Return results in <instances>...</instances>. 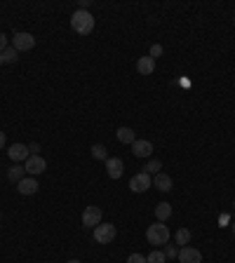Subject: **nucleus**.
Returning a JSON list of instances; mask_svg holds the SVG:
<instances>
[{
  "label": "nucleus",
  "mask_w": 235,
  "mask_h": 263,
  "mask_svg": "<svg viewBox=\"0 0 235 263\" xmlns=\"http://www.w3.org/2000/svg\"><path fill=\"white\" fill-rule=\"evenodd\" d=\"M71 28L80 36H87V33L94 31V17L87 10H76L71 14Z\"/></svg>",
  "instance_id": "1"
},
{
  "label": "nucleus",
  "mask_w": 235,
  "mask_h": 263,
  "mask_svg": "<svg viewBox=\"0 0 235 263\" xmlns=\"http://www.w3.org/2000/svg\"><path fill=\"white\" fill-rule=\"evenodd\" d=\"M146 240H148L153 247L167 244V240H170V228H167V225H162V224L148 225V230H146Z\"/></svg>",
  "instance_id": "2"
},
{
  "label": "nucleus",
  "mask_w": 235,
  "mask_h": 263,
  "mask_svg": "<svg viewBox=\"0 0 235 263\" xmlns=\"http://www.w3.org/2000/svg\"><path fill=\"white\" fill-rule=\"evenodd\" d=\"M118 235L116 225L113 224H99L94 228V240L99 242V244H108V242H113Z\"/></svg>",
  "instance_id": "3"
},
{
  "label": "nucleus",
  "mask_w": 235,
  "mask_h": 263,
  "mask_svg": "<svg viewBox=\"0 0 235 263\" xmlns=\"http://www.w3.org/2000/svg\"><path fill=\"white\" fill-rule=\"evenodd\" d=\"M153 186V179H151V174H146V171H139V174H134L130 181V190L132 193H146L148 188Z\"/></svg>",
  "instance_id": "4"
},
{
  "label": "nucleus",
  "mask_w": 235,
  "mask_h": 263,
  "mask_svg": "<svg viewBox=\"0 0 235 263\" xmlns=\"http://www.w3.org/2000/svg\"><path fill=\"white\" fill-rule=\"evenodd\" d=\"M33 45H36V38L31 33H14L12 47L17 52H28V50H33Z\"/></svg>",
  "instance_id": "5"
},
{
  "label": "nucleus",
  "mask_w": 235,
  "mask_h": 263,
  "mask_svg": "<svg viewBox=\"0 0 235 263\" xmlns=\"http://www.w3.org/2000/svg\"><path fill=\"white\" fill-rule=\"evenodd\" d=\"M24 169H26L31 176H38V174H42V171L47 169V162H45V158H40V155H31V158L24 162Z\"/></svg>",
  "instance_id": "6"
},
{
  "label": "nucleus",
  "mask_w": 235,
  "mask_h": 263,
  "mask_svg": "<svg viewBox=\"0 0 235 263\" xmlns=\"http://www.w3.org/2000/svg\"><path fill=\"white\" fill-rule=\"evenodd\" d=\"M101 209L99 207H87V209L82 211V225L85 228H97V225L101 224Z\"/></svg>",
  "instance_id": "7"
},
{
  "label": "nucleus",
  "mask_w": 235,
  "mask_h": 263,
  "mask_svg": "<svg viewBox=\"0 0 235 263\" xmlns=\"http://www.w3.org/2000/svg\"><path fill=\"white\" fill-rule=\"evenodd\" d=\"M181 263H202V254L196 249V247H181L179 249V256H176Z\"/></svg>",
  "instance_id": "8"
},
{
  "label": "nucleus",
  "mask_w": 235,
  "mask_h": 263,
  "mask_svg": "<svg viewBox=\"0 0 235 263\" xmlns=\"http://www.w3.org/2000/svg\"><path fill=\"white\" fill-rule=\"evenodd\" d=\"M132 153H134V158H148L153 153V144L146 141V139H137L132 144Z\"/></svg>",
  "instance_id": "9"
},
{
  "label": "nucleus",
  "mask_w": 235,
  "mask_h": 263,
  "mask_svg": "<svg viewBox=\"0 0 235 263\" xmlns=\"http://www.w3.org/2000/svg\"><path fill=\"white\" fill-rule=\"evenodd\" d=\"M7 155L14 160V162H26L28 158H31V150H28V146H24V144H14V146H10V150H7Z\"/></svg>",
  "instance_id": "10"
},
{
  "label": "nucleus",
  "mask_w": 235,
  "mask_h": 263,
  "mask_svg": "<svg viewBox=\"0 0 235 263\" xmlns=\"http://www.w3.org/2000/svg\"><path fill=\"white\" fill-rule=\"evenodd\" d=\"M106 171H108V176H111V179H120V176H122V171H125L122 160H120V158H108V160H106Z\"/></svg>",
  "instance_id": "11"
},
{
  "label": "nucleus",
  "mask_w": 235,
  "mask_h": 263,
  "mask_svg": "<svg viewBox=\"0 0 235 263\" xmlns=\"http://www.w3.org/2000/svg\"><path fill=\"white\" fill-rule=\"evenodd\" d=\"M38 181L33 179V176H28V179H21L19 184H17V190L21 193V195H36L38 193Z\"/></svg>",
  "instance_id": "12"
},
{
  "label": "nucleus",
  "mask_w": 235,
  "mask_h": 263,
  "mask_svg": "<svg viewBox=\"0 0 235 263\" xmlns=\"http://www.w3.org/2000/svg\"><path fill=\"white\" fill-rule=\"evenodd\" d=\"M153 186H156L160 193H170L172 190V179L167 176V174H162V171H157L156 179H153Z\"/></svg>",
  "instance_id": "13"
},
{
  "label": "nucleus",
  "mask_w": 235,
  "mask_h": 263,
  "mask_svg": "<svg viewBox=\"0 0 235 263\" xmlns=\"http://www.w3.org/2000/svg\"><path fill=\"white\" fill-rule=\"evenodd\" d=\"M137 71H139L141 75H151V73L156 71V61H153L151 56H141V59L137 61Z\"/></svg>",
  "instance_id": "14"
},
{
  "label": "nucleus",
  "mask_w": 235,
  "mask_h": 263,
  "mask_svg": "<svg viewBox=\"0 0 235 263\" xmlns=\"http://www.w3.org/2000/svg\"><path fill=\"white\" fill-rule=\"evenodd\" d=\"M116 136H118V141L120 144H134L137 141V134L130 130V127H118V132H116Z\"/></svg>",
  "instance_id": "15"
},
{
  "label": "nucleus",
  "mask_w": 235,
  "mask_h": 263,
  "mask_svg": "<svg viewBox=\"0 0 235 263\" xmlns=\"http://www.w3.org/2000/svg\"><path fill=\"white\" fill-rule=\"evenodd\" d=\"M156 216H157V221H160V224H162V221H167V219L172 216V205H170V202H160V205L156 207Z\"/></svg>",
  "instance_id": "16"
},
{
  "label": "nucleus",
  "mask_w": 235,
  "mask_h": 263,
  "mask_svg": "<svg viewBox=\"0 0 235 263\" xmlns=\"http://www.w3.org/2000/svg\"><path fill=\"white\" fill-rule=\"evenodd\" d=\"M24 174H26V169H24L21 165H14V167H10V169H7V179H10V181H14V184H19V181L24 179Z\"/></svg>",
  "instance_id": "17"
},
{
  "label": "nucleus",
  "mask_w": 235,
  "mask_h": 263,
  "mask_svg": "<svg viewBox=\"0 0 235 263\" xmlns=\"http://www.w3.org/2000/svg\"><path fill=\"white\" fill-rule=\"evenodd\" d=\"M174 240H176V244H183V247H186V244L191 242V230H188V228H179V230L174 233Z\"/></svg>",
  "instance_id": "18"
},
{
  "label": "nucleus",
  "mask_w": 235,
  "mask_h": 263,
  "mask_svg": "<svg viewBox=\"0 0 235 263\" xmlns=\"http://www.w3.org/2000/svg\"><path fill=\"white\" fill-rule=\"evenodd\" d=\"M92 158L97 160H108V153H106V148L101 144H94L92 146Z\"/></svg>",
  "instance_id": "19"
},
{
  "label": "nucleus",
  "mask_w": 235,
  "mask_h": 263,
  "mask_svg": "<svg viewBox=\"0 0 235 263\" xmlns=\"http://www.w3.org/2000/svg\"><path fill=\"white\" fill-rule=\"evenodd\" d=\"M2 59H5V64H14V61L19 59V52H17L14 47H7V50L2 52Z\"/></svg>",
  "instance_id": "20"
},
{
  "label": "nucleus",
  "mask_w": 235,
  "mask_h": 263,
  "mask_svg": "<svg viewBox=\"0 0 235 263\" xmlns=\"http://www.w3.org/2000/svg\"><path fill=\"white\" fill-rule=\"evenodd\" d=\"M165 259H167V256H165L160 249H153L151 254H148V259H146V261H148V263H165Z\"/></svg>",
  "instance_id": "21"
},
{
  "label": "nucleus",
  "mask_w": 235,
  "mask_h": 263,
  "mask_svg": "<svg viewBox=\"0 0 235 263\" xmlns=\"http://www.w3.org/2000/svg\"><path fill=\"white\" fill-rule=\"evenodd\" d=\"M160 169H162V162H160V160H151V162L144 167L146 174H157Z\"/></svg>",
  "instance_id": "22"
},
{
  "label": "nucleus",
  "mask_w": 235,
  "mask_h": 263,
  "mask_svg": "<svg viewBox=\"0 0 235 263\" xmlns=\"http://www.w3.org/2000/svg\"><path fill=\"white\" fill-rule=\"evenodd\" d=\"M162 254H165L167 259H174V256H179V251H176V247H174V244H167V247H165V251H162Z\"/></svg>",
  "instance_id": "23"
},
{
  "label": "nucleus",
  "mask_w": 235,
  "mask_h": 263,
  "mask_svg": "<svg viewBox=\"0 0 235 263\" xmlns=\"http://www.w3.org/2000/svg\"><path fill=\"white\" fill-rule=\"evenodd\" d=\"M160 54H162V45H153V47H151V54H148V56H151V59L156 61Z\"/></svg>",
  "instance_id": "24"
},
{
  "label": "nucleus",
  "mask_w": 235,
  "mask_h": 263,
  "mask_svg": "<svg viewBox=\"0 0 235 263\" xmlns=\"http://www.w3.org/2000/svg\"><path fill=\"white\" fill-rule=\"evenodd\" d=\"M127 263H148V261H146L141 254H132L130 259H127Z\"/></svg>",
  "instance_id": "25"
},
{
  "label": "nucleus",
  "mask_w": 235,
  "mask_h": 263,
  "mask_svg": "<svg viewBox=\"0 0 235 263\" xmlns=\"http://www.w3.org/2000/svg\"><path fill=\"white\" fill-rule=\"evenodd\" d=\"M7 50V38H5V33H0V52H5Z\"/></svg>",
  "instance_id": "26"
},
{
  "label": "nucleus",
  "mask_w": 235,
  "mask_h": 263,
  "mask_svg": "<svg viewBox=\"0 0 235 263\" xmlns=\"http://www.w3.org/2000/svg\"><path fill=\"white\" fill-rule=\"evenodd\" d=\"M28 150H31V153H33V155H38L40 146H38V144H31V146H28Z\"/></svg>",
  "instance_id": "27"
},
{
  "label": "nucleus",
  "mask_w": 235,
  "mask_h": 263,
  "mask_svg": "<svg viewBox=\"0 0 235 263\" xmlns=\"http://www.w3.org/2000/svg\"><path fill=\"white\" fill-rule=\"evenodd\" d=\"M92 5V0H80V10H87Z\"/></svg>",
  "instance_id": "28"
},
{
  "label": "nucleus",
  "mask_w": 235,
  "mask_h": 263,
  "mask_svg": "<svg viewBox=\"0 0 235 263\" xmlns=\"http://www.w3.org/2000/svg\"><path fill=\"white\" fill-rule=\"evenodd\" d=\"M0 148H5V132H0Z\"/></svg>",
  "instance_id": "29"
},
{
  "label": "nucleus",
  "mask_w": 235,
  "mask_h": 263,
  "mask_svg": "<svg viewBox=\"0 0 235 263\" xmlns=\"http://www.w3.org/2000/svg\"><path fill=\"white\" fill-rule=\"evenodd\" d=\"M68 263H80V261H78V259H71V261H68Z\"/></svg>",
  "instance_id": "30"
},
{
  "label": "nucleus",
  "mask_w": 235,
  "mask_h": 263,
  "mask_svg": "<svg viewBox=\"0 0 235 263\" xmlns=\"http://www.w3.org/2000/svg\"><path fill=\"white\" fill-rule=\"evenodd\" d=\"M0 64H5V59H2V52H0Z\"/></svg>",
  "instance_id": "31"
},
{
  "label": "nucleus",
  "mask_w": 235,
  "mask_h": 263,
  "mask_svg": "<svg viewBox=\"0 0 235 263\" xmlns=\"http://www.w3.org/2000/svg\"><path fill=\"white\" fill-rule=\"evenodd\" d=\"M231 228H233V233H235V221H233V225H231Z\"/></svg>",
  "instance_id": "32"
},
{
  "label": "nucleus",
  "mask_w": 235,
  "mask_h": 263,
  "mask_svg": "<svg viewBox=\"0 0 235 263\" xmlns=\"http://www.w3.org/2000/svg\"><path fill=\"white\" fill-rule=\"evenodd\" d=\"M233 209H235V202H233Z\"/></svg>",
  "instance_id": "33"
},
{
  "label": "nucleus",
  "mask_w": 235,
  "mask_h": 263,
  "mask_svg": "<svg viewBox=\"0 0 235 263\" xmlns=\"http://www.w3.org/2000/svg\"><path fill=\"white\" fill-rule=\"evenodd\" d=\"M0 219H2V214H0Z\"/></svg>",
  "instance_id": "34"
}]
</instances>
